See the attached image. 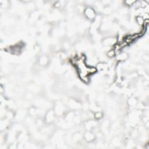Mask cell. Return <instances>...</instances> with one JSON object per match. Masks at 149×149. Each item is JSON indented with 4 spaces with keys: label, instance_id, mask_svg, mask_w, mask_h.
Listing matches in <instances>:
<instances>
[{
    "label": "cell",
    "instance_id": "obj_2",
    "mask_svg": "<svg viewBox=\"0 0 149 149\" xmlns=\"http://www.w3.org/2000/svg\"><path fill=\"white\" fill-rule=\"evenodd\" d=\"M86 15L90 19H92L94 17L95 13L94 10L91 8H87L85 12Z\"/></svg>",
    "mask_w": 149,
    "mask_h": 149
},
{
    "label": "cell",
    "instance_id": "obj_1",
    "mask_svg": "<svg viewBox=\"0 0 149 149\" xmlns=\"http://www.w3.org/2000/svg\"><path fill=\"white\" fill-rule=\"evenodd\" d=\"M74 63L77 66L80 79L84 81H87L88 80V76L96 71L94 68L87 66L83 59H76Z\"/></svg>",
    "mask_w": 149,
    "mask_h": 149
}]
</instances>
